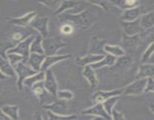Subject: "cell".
<instances>
[{
    "label": "cell",
    "instance_id": "45",
    "mask_svg": "<svg viewBox=\"0 0 154 120\" xmlns=\"http://www.w3.org/2000/svg\"><path fill=\"white\" fill-rule=\"evenodd\" d=\"M0 120H11L2 111L1 107H0Z\"/></svg>",
    "mask_w": 154,
    "mask_h": 120
},
{
    "label": "cell",
    "instance_id": "20",
    "mask_svg": "<svg viewBox=\"0 0 154 120\" xmlns=\"http://www.w3.org/2000/svg\"><path fill=\"white\" fill-rule=\"evenodd\" d=\"M0 70L6 77H17L14 68L7 58L0 56Z\"/></svg>",
    "mask_w": 154,
    "mask_h": 120
},
{
    "label": "cell",
    "instance_id": "3",
    "mask_svg": "<svg viewBox=\"0 0 154 120\" xmlns=\"http://www.w3.org/2000/svg\"><path fill=\"white\" fill-rule=\"evenodd\" d=\"M35 38V37L34 35H30L24 40L18 42L16 46H13L7 51V54L16 53L18 55H20L23 58V62L26 64L30 55V45H31L32 42L33 41Z\"/></svg>",
    "mask_w": 154,
    "mask_h": 120
},
{
    "label": "cell",
    "instance_id": "18",
    "mask_svg": "<svg viewBox=\"0 0 154 120\" xmlns=\"http://www.w3.org/2000/svg\"><path fill=\"white\" fill-rule=\"evenodd\" d=\"M106 40L97 37H93L91 40L90 46V52L91 54L96 55H104V46L105 45Z\"/></svg>",
    "mask_w": 154,
    "mask_h": 120
},
{
    "label": "cell",
    "instance_id": "27",
    "mask_svg": "<svg viewBox=\"0 0 154 120\" xmlns=\"http://www.w3.org/2000/svg\"><path fill=\"white\" fill-rule=\"evenodd\" d=\"M42 40H43V38L40 34L35 36V38L30 45V53L45 55L43 47H42Z\"/></svg>",
    "mask_w": 154,
    "mask_h": 120
},
{
    "label": "cell",
    "instance_id": "6",
    "mask_svg": "<svg viewBox=\"0 0 154 120\" xmlns=\"http://www.w3.org/2000/svg\"><path fill=\"white\" fill-rule=\"evenodd\" d=\"M45 73V80L43 81L44 87L50 94L56 98L57 91H58V84H57L55 76L51 69L47 70Z\"/></svg>",
    "mask_w": 154,
    "mask_h": 120
},
{
    "label": "cell",
    "instance_id": "17",
    "mask_svg": "<svg viewBox=\"0 0 154 120\" xmlns=\"http://www.w3.org/2000/svg\"><path fill=\"white\" fill-rule=\"evenodd\" d=\"M46 56L41 55V54L37 53H30L29 56L28 60H27L26 64H28L30 68L33 69L35 71H41V67L45 60Z\"/></svg>",
    "mask_w": 154,
    "mask_h": 120
},
{
    "label": "cell",
    "instance_id": "22",
    "mask_svg": "<svg viewBox=\"0 0 154 120\" xmlns=\"http://www.w3.org/2000/svg\"><path fill=\"white\" fill-rule=\"evenodd\" d=\"M45 72L43 71L38 72V73H36L35 74L26 78V79L23 81V85L25 86L26 87H27V88L31 89L35 84L38 83V82H43L44 80H45Z\"/></svg>",
    "mask_w": 154,
    "mask_h": 120
},
{
    "label": "cell",
    "instance_id": "24",
    "mask_svg": "<svg viewBox=\"0 0 154 120\" xmlns=\"http://www.w3.org/2000/svg\"><path fill=\"white\" fill-rule=\"evenodd\" d=\"M116 60L117 58L111 55H107L105 56L103 58L102 60H100L98 62L95 63L90 65V67L93 69V70H96V69L101 68L102 67H105V66H112L114 65L116 62Z\"/></svg>",
    "mask_w": 154,
    "mask_h": 120
},
{
    "label": "cell",
    "instance_id": "15",
    "mask_svg": "<svg viewBox=\"0 0 154 120\" xmlns=\"http://www.w3.org/2000/svg\"><path fill=\"white\" fill-rule=\"evenodd\" d=\"M105 57V55H96V54H87V56L83 57H78L75 59V63L82 67L87 65H91L98 62Z\"/></svg>",
    "mask_w": 154,
    "mask_h": 120
},
{
    "label": "cell",
    "instance_id": "40",
    "mask_svg": "<svg viewBox=\"0 0 154 120\" xmlns=\"http://www.w3.org/2000/svg\"><path fill=\"white\" fill-rule=\"evenodd\" d=\"M41 4H45L47 7L50 8L51 9H55V10L60 6L61 2L60 1H45V2H40Z\"/></svg>",
    "mask_w": 154,
    "mask_h": 120
},
{
    "label": "cell",
    "instance_id": "23",
    "mask_svg": "<svg viewBox=\"0 0 154 120\" xmlns=\"http://www.w3.org/2000/svg\"><path fill=\"white\" fill-rule=\"evenodd\" d=\"M1 110L11 120L19 119V106L17 105H3Z\"/></svg>",
    "mask_w": 154,
    "mask_h": 120
},
{
    "label": "cell",
    "instance_id": "8",
    "mask_svg": "<svg viewBox=\"0 0 154 120\" xmlns=\"http://www.w3.org/2000/svg\"><path fill=\"white\" fill-rule=\"evenodd\" d=\"M48 22H49V18L47 17V16L35 17L29 25L34 29L38 32L40 35L43 38H48V34H49V31H48Z\"/></svg>",
    "mask_w": 154,
    "mask_h": 120
},
{
    "label": "cell",
    "instance_id": "9",
    "mask_svg": "<svg viewBox=\"0 0 154 120\" xmlns=\"http://www.w3.org/2000/svg\"><path fill=\"white\" fill-rule=\"evenodd\" d=\"M121 26L125 34L127 36H135L144 32V28L140 25V18L132 22L122 21Z\"/></svg>",
    "mask_w": 154,
    "mask_h": 120
},
{
    "label": "cell",
    "instance_id": "1",
    "mask_svg": "<svg viewBox=\"0 0 154 120\" xmlns=\"http://www.w3.org/2000/svg\"><path fill=\"white\" fill-rule=\"evenodd\" d=\"M61 20L65 21L72 26L78 27L80 28L86 30L91 27L95 22L99 20V11L96 9L95 6L87 8L80 13L73 14H62L59 15Z\"/></svg>",
    "mask_w": 154,
    "mask_h": 120
},
{
    "label": "cell",
    "instance_id": "7",
    "mask_svg": "<svg viewBox=\"0 0 154 120\" xmlns=\"http://www.w3.org/2000/svg\"><path fill=\"white\" fill-rule=\"evenodd\" d=\"M44 109L47 111L57 115H69L68 114V105L66 100H57L50 104L43 105Z\"/></svg>",
    "mask_w": 154,
    "mask_h": 120
},
{
    "label": "cell",
    "instance_id": "38",
    "mask_svg": "<svg viewBox=\"0 0 154 120\" xmlns=\"http://www.w3.org/2000/svg\"><path fill=\"white\" fill-rule=\"evenodd\" d=\"M60 32L65 35H69L74 32V26L70 23H65L60 28Z\"/></svg>",
    "mask_w": 154,
    "mask_h": 120
},
{
    "label": "cell",
    "instance_id": "46",
    "mask_svg": "<svg viewBox=\"0 0 154 120\" xmlns=\"http://www.w3.org/2000/svg\"><path fill=\"white\" fill-rule=\"evenodd\" d=\"M35 120H45L43 118H42V116L41 115H39V114H37L35 116Z\"/></svg>",
    "mask_w": 154,
    "mask_h": 120
},
{
    "label": "cell",
    "instance_id": "41",
    "mask_svg": "<svg viewBox=\"0 0 154 120\" xmlns=\"http://www.w3.org/2000/svg\"><path fill=\"white\" fill-rule=\"evenodd\" d=\"M144 39L147 43H149V44L153 43L154 42V28H152V29H149L148 31L144 34Z\"/></svg>",
    "mask_w": 154,
    "mask_h": 120
},
{
    "label": "cell",
    "instance_id": "16",
    "mask_svg": "<svg viewBox=\"0 0 154 120\" xmlns=\"http://www.w3.org/2000/svg\"><path fill=\"white\" fill-rule=\"evenodd\" d=\"M154 77V64L143 63L138 68L136 79H147Z\"/></svg>",
    "mask_w": 154,
    "mask_h": 120
},
{
    "label": "cell",
    "instance_id": "44",
    "mask_svg": "<svg viewBox=\"0 0 154 120\" xmlns=\"http://www.w3.org/2000/svg\"><path fill=\"white\" fill-rule=\"evenodd\" d=\"M23 35L24 34H23L21 32H14L11 35V38L14 41H16V42H20L21 40H24L23 38Z\"/></svg>",
    "mask_w": 154,
    "mask_h": 120
},
{
    "label": "cell",
    "instance_id": "19",
    "mask_svg": "<svg viewBox=\"0 0 154 120\" xmlns=\"http://www.w3.org/2000/svg\"><path fill=\"white\" fill-rule=\"evenodd\" d=\"M83 76L86 78V80L89 82L91 88H95L99 84V80H98L95 70H93L90 67V65H87L84 67V70H83Z\"/></svg>",
    "mask_w": 154,
    "mask_h": 120
},
{
    "label": "cell",
    "instance_id": "37",
    "mask_svg": "<svg viewBox=\"0 0 154 120\" xmlns=\"http://www.w3.org/2000/svg\"><path fill=\"white\" fill-rule=\"evenodd\" d=\"M13 46L9 44L0 40V56L3 58H7V51Z\"/></svg>",
    "mask_w": 154,
    "mask_h": 120
},
{
    "label": "cell",
    "instance_id": "35",
    "mask_svg": "<svg viewBox=\"0 0 154 120\" xmlns=\"http://www.w3.org/2000/svg\"><path fill=\"white\" fill-rule=\"evenodd\" d=\"M7 59L11 63L12 66L16 65L17 64L20 62H22L23 61V58L20 55H18L16 53H9L7 54Z\"/></svg>",
    "mask_w": 154,
    "mask_h": 120
},
{
    "label": "cell",
    "instance_id": "29",
    "mask_svg": "<svg viewBox=\"0 0 154 120\" xmlns=\"http://www.w3.org/2000/svg\"><path fill=\"white\" fill-rule=\"evenodd\" d=\"M48 120H77L78 116L75 114L72 115H57L54 114L50 111H47Z\"/></svg>",
    "mask_w": 154,
    "mask_h": 120
},
{
    "label": "cell",
    "instance_id": "26",
    "mask_svg": "<svg viewBox=\"0 0 154 120\" xmlns=\"http://www.w3.org/2000/svg\"><path fill=\"white\" fill-rule=\"evenodd\" d=\"M81 3V2L78 1H63L61 2L60 6H59L58 8L55 10V12L54 13V15H60L62 14H63V12L66 11V10H69V9H72L73 8L77 7L78 4Z\"/></svg>",
    "mask_w": 154,
    "mask_h": 120
},
{
    "label": "cell",
    "instance_id": "12",
    "mask_svg": "<svg viewBox=\"0 0 154 120\" xmlns=\"http://www.w3.org/2000/svg\"><path fill=\"white\" fill-rule=\"evenodd\" d=\"M36 11H31L19 17H8V21L13 25L26 27L31 23L32 21L36 17Z\"/></svg>",
    "mask_w": 154,
    "mask_h": 120
},
{
    "label": "cell",
    "instance_id": "33",
    "mask_svg": "<svg viewBox=\"0 0 154 120\" xmlns=\"http://www.w3.org/2000/svg\"><path fill=\"white\" fill-rule=\"evenodd\" d=\"M138 35L135 36H127L123 35V40H122V44H123V46L126 47H133L135 44H136L137 41H138Z\"/></svg>",
    "mask_w": 154,
    "mask_h": 120
},
{
    "label": "cell",
    "instance_id": "48",
    "mask_svg": "<svg viewBox=\"0 0 154 120\" xmlns=\"http://www.w3.org/2000/svg\"><path fill=\"white\" fill-rule=\"evenodd\" d=\"M90 120H103V118H99V117H95V118H92V119H90Z\"/></svg>",
    "mask_w": 154,
    "mask_h": 120
},
{
    "label": "cell",
    "instance_id": "34",
    "mask_svg": "<svg viewBox=\"0 0 154 120\" xmlns=\"http://www.w3.org/2000/svg\"><path fill=\"white\" fill-rule=\"evenodd\" d=\"M57 99L62 100H72L74 98V94L72 92L69 90H58L56 96Z\"/></svg>",
    "mask_w": 154,
    "mask_h": 120
},
{
    "label": "cell",
    "instance_id": "30",
    "mask_svg": "<svg viewBox=\"0 0 154 120\" xmlns=\"http://www.w3.org/2000/svg\"><path fill=\"white\" fill-rule=\"evenodd\" d=\"M132 59L130 56L124 55L123 56L118 57V58H117L114 65L120 68L125 69L130 66V64H132Z\"/></svg>",
    "mask_w": 154,
    "mask_h": 120
},
{
    "label": "cell",
    "instance_id": "10",
    "mask_svg": "<svg viewBox=\"0 0 154 120\" xmlns=\"http://www.w3.org/2000/svg\"><path fill=\"white\" fill-rule=\"evenodd\" d=\"M81 113L84 115L95 116L96 117H99L105 120H111V116L106 112L102 103H96L91 107L83 110Z\"/></svg>",
    "mask_w": 154,
    "mask_h": 120
},
{
    "label": "cell",
    "instance_id": "31",
    "mask_svg": "<svg viewBox=\"0 0 154 120\" xmlns=\"http://www.w3.org/2000/svg\"><path fill=\"white\" fill-rule=\"evenodd\" d=\"M31 89L32 90V92H33V93L35 94V95L36 97H37L40 100H42V98L45 97V94H47V92H48L45 90V87H44L43 82H38V83L35 84Z\"/></svg>",
    "mask_w": 154,
    "mask_h": 120
},
{
    "label": "cell",
    "instance_id": "36",
    "mask_svg": "<svg viewBox=\"0 0 154 120\" xmlns=\"http://www.w3.org/2000/svg\"><path fill=\"white\" fill-rule=\"evenodd\" d=\"M154 53V42L153 43L150 44L147 48L146 49V50L144 51V54L142 56V58H141V63H145L149 58L151 57V56Z\"/></svg>",
    "mask_w": 154,
    "mask_h": 120
},
{
    "label": "cell",
    "instance_id": "5",
    "mask_svg": "<svg viewBox=\"0 0 154 120\" xmlns=\"http://www.w3.org/2000/svg\"><path fill=\"white\" fill-rule=\"evenodd\" d=\"M147 79H136L134 82L123 88V92L122 95H139L144 92Z\"/></svg>",
    "mask_w": 154,
    "mask_h": 120
},
{
    "label": "cell",
    "instance_id": "28",
    "mask_svg": "<svg viewBox=\"0 0 154 120\" xmlns=\"http://www.w3.org/2000/svg\"><path fill=\"white\" fill-rule=\"evenodd\" d=\"M120 96H114V97H111L110 98L107 99V100H105V101L102 103L106 112L110 116H111V112H112L113 110L114 109V106L117 103V101L120 100Z\"/></svg>",
    "mask_w": 154,
    "mask_h": 120
},
{
    "label": "cell",
    "instance_id": "13",
    "mask_svg": "<svg viewBox=\"0 0 154 120\" xmlns=\"http://www.w3.org/2000/svg\"><path fill=\"white\" fill-rule=\"evenodd\" d=\"M144 14V8L138 5L132 8L125 10L121 16V20L123 22H132L139 19Z\"/></svg>",
    "mask_w": 154,
    "mask_h": 120
},
{
    "label": "cell",
    "instance_id": "49",
    "mask_svg": "<svg viewBox=\"0 0 154 120\" xmlns=\"http://www.w3.org/2000/svg\"><path fill=\"white\" fill-rule=\"evenodd\" d=\"M150 110H151L152 112H153V113H154V104H153L150 105Z\"/></svg>",
    "mask_w": 154,
    "mask_h": 120
},
{
    "label": "cell",
    "instance_id": "25",
    "mask_svg": "<svg viewBox=\"0 0 154 120\" xmlns=\"http://www.w3.org/2000/svg\"><path fill=\"white\" fill-rule=\"evenodd\" d=\"M104 51L105 52L108 53V55H111L114 57H120L125 55V50L123 47L117 45L105 44L104 46Z\"/></svg>",
    "mask_w": 154,
    "mask_h": 120
},
{
    "label": "cell",
    "instance_id": "43",
    "mask_svg": "<svg viewBox=\"0 0 154 120\" xmlns=\"http://www.w3.org/2000/svg\"><path fill=\"white\" fill-rule=\"evenodd\" d=\"M111 119L112 120H125V117L122 112H119V111L116 110H113L112 112H111Z\"/></svg>",
    "mask_w": 154,
    "mask_h": 120
},
{
    "label": "cell",
    "instance_id": "47",
    "mask_svg": "<svg viewBox=\"0 0 154 120\" xmlns=\"http://www.w3.org/2000/svg\"><path fill=\"white\" fill-rule=\"evenodd\" d=\"M6 78H8V77H6V76H5L2 73L1 70H0V80H5Z\"/></svg>",
    "mask_w": 154,
    "mask_h": 120
},
{
    "label": "cell",
    "instance_id": "2",
    "mask_svg": "<svg viewBox=\"0 0 154 120\" xmlns=\"http://www.w3.org/2000/svg\"><path fill=\"white\" fill-rule=\"evenodd\" d=\"M66 45H67L66 40L60 36L46 38L42 40V47H43L44 53L46 56L57 55V52Z\"/></svg>",
    "mask_w": 154,
    "mask_h": 120
},
{
    "label": "cell",
    "instance_id": "42",
    "mask_svg": "<svg viewBox=\"0 0 154 120\" xmlns=\"http://www.w3.org/2000/svg\"><path fill=\"white\" fill-rule=\"evenodd\" d=\"M144 92H154V79L147 78Z\"/></svg>",
    "mask_w": 154,
    "mask_h": 120
},
{
    "label": "cell",
    "instance_id": "21",
    "mask_svg": "<svg viewBox=\"0 0 154 120\" xmlns=\"http://www.w3.org/2000/svg\"><path fill=\"white\" fill-rule=\"evenodd\" d=\"M140 25L144 30L150 29L154 27V10L144 14L140 17Z\"/></svg>",
    "mask_w": 154,
    "mask_h": 120
},
{
    "label": "cell",
    "instance_id": "14",
    "mask_svg": "<svg viewBox=\"0 0 154 120\" xmlns=\"http://www.w3.org/2000/svg\"><path fill=\"white\" fill-rule=\"evenodd\" d=\"M70 58H72V56L69 55V54H66V55H54L46 56L45 60H44L43 63H42V67H41V71L45 72L48 69H51V67L54 65V64Z\"/></svg>",
    "mask_w": 154,
    "mask_h": 120
},
{
    "label": "cell",
    "instance_id": "4",
    "mask_svg": "<svg viewBox=\"0 0 154 120\" xmlns=\"http://www.w3.org/2000/svg\"><path fill=\"white\" fill-rule=\"evenodd\" d=\"M14 68L17 78V86L20 90L23 89V82L26 78L38 73L37 71L33 70L32 68H30L28 64H25L23 62L14 66Z\"/></svg>",
    "mask_w": 154,
    "mask_h": 120
},
{
    "label": "cell",
    "instance_id": "11",
    "mask_svg": "<svg viewBox=\"0 0 154 120\" xmlns=\"http://www.w3.org/2000/svg\"><path fill=\"white\" fill-rule=\"evenodd\" d=\"M123 92V88H117V89L111 90V91H99L96 92L92 96V99L96 102V103H102L107 99L110 98L114 96H120L122 95Z\"/></svg>",
    "mask_w": 154,
    "mask_h": 120
},
{
    "label": "cell",
    "instance_id": "39",
    "mask_svg": "<svg viewBox=\"0 0 154 120\" xmlns=\"http://www.w3.org/2000/svg\"><path fill=\"white\" fill-rule=\"evenodd\" d=\"M89 2L90 3V4H94V5L97 6V7H99V8H102V9H103L104 10H105V11H108V9H109V2H105V1H99V2H93V1H91V2Z\"/></svg>",
    "mask_w": 154,
    "mask_h": 120
},
{
    "label": "cell",
    "instance_id": "32",
    "mask_svg": "<svg viewBox=\"0 0 154 120\" xmlns=\"http://www.w3.org/2000/svg\"><path fill=\"white\" fill-rule=\"evenodd\" d=\"M113 4H116L121 8L127 10L138 6V2L136 1H120V2H112Z\"/></svg>",
    "mask_w": 154,
    "mask_h": 120
}]
</instances>
